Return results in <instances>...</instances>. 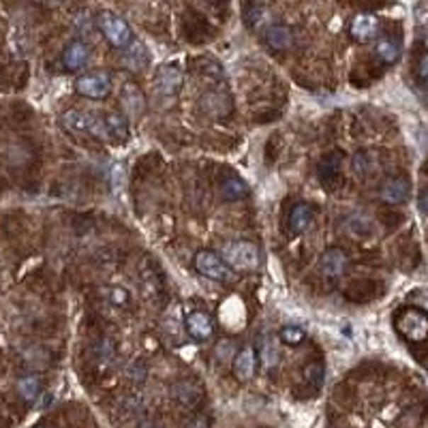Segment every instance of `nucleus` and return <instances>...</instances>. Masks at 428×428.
Wrapping results in <instances>:
<instances>
[{
    "label": "nucleus",
    "instance_id": "f257e3e1",
    "mask_svg": "<svg viewBox=\"0 0 428 428\" xmlns=\"http://www.w3.org/2000/svg\"><path fill=\"white\" fill-rule=\"evenodd\" d=\"M221 257L225 259V264L232 268V270H240V272H247V270H255L259 266V249L257 244L249 242V240H238V242H230Z\"/></svg>",
    "mask_w": 428,
    "mask_h": 428
},
{
    "label": "nucleus",
    "instance_id": "f03ea898",
    "mask_svg": "<svg viewBox=\"0 0 428 428\" xmlns=\"http://www.w3.org/2000/svg\"><path fill=\"white\" fill-rule=\"evenodd\" d=\"M96 26L98 30L103 33V37L110 41L114 47H120V50H127L131 43H133V33H131V26L116 13H110L105 11L96 18Z\"/></svg>",
    "mask_w": 428,
    "mask_h": 428
},
{
    "label": "nucleus",
    "instance_id": "7ed1b4c3",
    "mask_svg": "<svg viewBox=\"0 0 428 428\" xmlns=\"http://www.w3.org/2000/svg\"><path fill=\"white\" fill-rule=\"evenodd\" d=\"M62 125H64L69 131L90 133V135L101 137V140H110V133H107L105 118H98V116H94V114H88V112L69 110V112L62 114Z\"/></svg>",
    "mask_w": 428,
    "mask_h": 428
},
{
    "label": "nucleus",
    "instance_id": "20e7f679",
    "mask_svg": "<svg viewBox=\"0 0 428 428\" xmlns=\"http://www.w3.org/2000/svg\"><path fill=\"white\" fill-rule=\"evenodd\" d=\"M195 268L199 274L214 281H234V270L225 264V259L219 253L199 251L195 255Z\"/></svg>",
    "mask_w": 428,
    "mask_h": 428
},
{
    "label": "nucleus",
    "instance_id": "39448f33",
    "mask_svg": "<svg viewBox=\"0 0 428 428\" xmlns=\"http://www.w3.org/2000/svg\"><path fill=\"white\" fill-rule=\"evenodd\" d=\"M112 79L107 73H86L75 79V92L86 98H103L110 94Z\"/></svg>",
    "mask_w": 428,
    "mask_h": 428
},
{
    "label": "nucleus",
    "instance_id": "423d86ee",
    "mask_svg": "<svg viewBox=\"0 0 428 428\" xmlns=\"http://www.w3.org/2000/svg\"><path fill=\"white\" fill-rule=\"evenodd\" d=\"M396 328L409 341H424L428 337V317L419 310H405L396 319Z\"/></svg>",
    "mask_w": 428,
    "mask_h": 428
},
{
    "label": "nucleus",
    "instance_id": "0eeeda50",
    "mask_svg": "<svg viewBox=\"0 0 428 428\" xmlns=\"http://www.w3.org/2000/svg\"><path fill=\"white\" fill-rule=\"evenodd\" d=\"M409 193H411V184H409L407 178H400V176L388 178V180H383L381 186H379V197H381V201L392 203V205L405 203V201L409 199Z\"/></svg>",
    "mask_w": 428,
    "mask_h": 428
},
{
    "label": "nucleus",
    "instance_id": "6e6552de",
    "mask_svg": "<svg viewBox=\"0 0 428 428\" xmlns=\"http://www.w3.org/2000/svg\"><path fill=\"white\" fill-rule=\"evenodd\" d=\"M171 396L182 407L193 409V407H197L203 400V388L197 381H193V379H182V381H178V383L171 385Z\"/></svg>",
    "mask_w": 428,
    "mask_h": 428
},
{
    "label": "nucleus",
    "instance_id": "1a4fd4ad",
    "mask_svg": "<svg viewBox=\"0 0 428 428\" xmlns=\"http://www.w3.org/2000/svg\"><path fill=\"white\" fill-rule=\"evenodd\" d=\"M347 255L345 251L341 249H328L324 251V255L319 257V272L324 276H330V278H339L345 274L347 270Z\"/></svg>",
    "mask_w": 428,
    "mask_h": 428
},
{
    "label": "nucleus",
    "instance_id": "9d476101",
    "mask_svg": "<svg viewBox=\"0 0 428 428\" xmlns=\"http://www.w3.org/2000/svg\"><path fill=\"white\" fill-rule=\"evenodd\" d=\"M201 110L212 118H225L232 112V98L225 92L210 90L201 96Z\"/></svg>",
    "mask_w": 428,
    "mask_h": 428
},
{
    "label": "nucleus",
    "instance_id": "9b49d317",
    "mask_svg": "<svg viewBox=\"0 0 428 428\" xmlns=\"http://www.w3.org/2000/svg\"><path fill=\"white\" fill-rule=\"evenodd\" d=\"M184 328H186V332H188L195 341H208V339L212 337V332H214L212 319H210L205 312H201V310H195V312H191V315L184 319Z\"/></svg>",
    "mask_w": 428,
    "mask_h": 428
},
{
    "label": "nucleus",
    "instance_id": "f8f14e48",
    "mask_svg": "<svg viewBox=\"0 0 428 428\" xmlns=\"http://www.w3.org/2000/svg\"><path fill=\"white\" fill-rule=\"evenodd\" d=\"M154 84L161 94H176L182 86V71L176 64H165L159 69Z\"/></svg>",
    "mask_w": 428,
    "mask_h": 428
},
{
    "label": "nucleus",
    "instance_id": "ddd939ff",
    "mask_svg": "<svg viewBox=\"0 0 428 428\" xmlns=\"http://www.w3.org/2000/svg\"><path fill=\"white\" fill-rule=\"evenodd\" d=\"M123 105H125V112L133 118L142 116L144 110H146V96L144 92L140 90L137 84L129 81L123 86Z\"/></svg>",
    "mask_w": 428,
    "mask_h": 428
},
{
    "label": "nucleus",
    "instance_id": "4468645a",
    "mask_svg": "<svg viewBox=\"0 0 428 428\" xmlns=\"http://www.w3.org/2000/svg\"><path fill=\"white\" fill-rule=\"evenodd\" d=\"M312 223V208L308 203H295L287 214V227L291 234H304Z\"/></svg>",
    "mask_w": 428,
    "mask_h": 428
},
{
    "label": "nucleus",
    "instance_id": "2eb2a0df",
    "mask_svg": "<svg viewBox=\"0 0 428 428\" xmlns=\"http://www.w3.org/2000/svg\"><path fill=\"white\" fill-rule=\"evenodd\" d=\"M264 41L274 52H285V50H289L293 45V33H291V28H287L283 24H274V26L266 28Z\"/></svg>",
    "mask_w": 428,
    "mask_h": 428
},
{
    "label": "nucleus",
    "instance_id": "dca6fc26",
    "mask_svg": "<svg viewBox=\"0 0 428 428\" xmlns=\"http://www.w3.org/2000/svg\"><path fill=\"white\" fill-rule=\"evenodd\" d=\"M88 62V47L81 41H71L62 52V67L67 71H79Z\"/></svg>",
    "mask_w": 428,
    "mask_h": 428
},
{
    "label": "nucleus",
    "instance_id": "f3484780",
    "mask_svg": "<svg viewBox=\"0 0 428 428\" xmlns=\"http://www.w3.org/2000/svg\"><path fill=\"white\" fill-rule=\"evenodd\" d=\"M377 28H379V22L375 16L371 13H360L354 18L351 22V35L358 39V41H368L377 35Z\"/></svg>",
    "mask_w": 428,
    "mask_h": 428
},
{
    "label": "nucleus",
    "instance_id": "a211bd4d",
    "mask_svg": "<svg viewBox=\"0 0 428 428\" xmlns=\"http://www.w3.org/2000/svg\"><path fill=\"white\" fill-rule=\"evenodd\" d=\"M123 62L127 69L131 71H142L144 67H148L150 62V56H148V50L144 43L140 41H133L127 50H125V56H123Z\"/></svg>",
    "mask_w": 428,
    "mask_h": 428
},
{
    "label": "nucleus",
    "instance_id": "6ab92c4d",
    "mask_svg": "<svg viewBox=\"0 0 428 428\" xmlns=\"http://www.w3.org/2000/svg\"><path fill=\"white\" fill-rule=\"evenodd\" d=\"M255 364H257L255 362V351L251 347H247V349L238 351V356L234 360V375L240 381H249L255 375Z\"/></svg>",
    "mask_w": 428,
    "mask_h": 428
},
{
    "label": "nucleus",
    "instance_id": "aec40b11",
    "mask_svg": "<svg viewBox=\"0 0 428 428\" xmlns=\"http://www.w3.org/2000/svg\"><path fill=\"white\" fill-rule=\"evenodd\" d=\"M18 394L26 402H35L41 394V379L37 375H24L18 379Z\"/></svg>",
    "mask_w": 428,
    "mask_h": 428
},
{
    "label": "nucleus",
    "instance_id": "412c9836",
    "mask_svg": "<svg viewBox=\"0 0 428 428\" xmlns=\"http://www.w3.org/2000/svg\"><path fill=\"white\" fill-rule=\"evenodd\" d=\"M221 193H223V197L227 201H238V199H244L249 195V186L238 176H230V178L223 180Z\"/></svg>",
    "mask_w": 428,
    "mask_h": 428
},
{
    "label": "nucleus",
    "instance_id": "4be33fe9",
    "mask_svg": "<svg viewBox=\"0 0 428 428\" xmlns=\"http://www.w3.org/2000/svg\"><path fill=\"white\" fill-rule=\"evenodd\" d=\"M105 125H107V133H110V140H116V142H127L129 140V127H127L125 116L110 114V116L105 118Z\"/></svg>",
    "mask_w": 428,
    "mask_h": 428
},
{
    "label": "nucleus",
    "instance_id": "5701e85b",
    "mask_svg": "<svg viewBox=\"0 0 428 428\" xmlns=\"http://www.w3.org/2000/svg\"><path fill=\"white\" fill-rule=\"evenodd\" d=\"M347 230L358 238H366V236H371L375 232V225H373V221L368 217H364V214L354 212L351 217L347 219Z\"/></svg>",
    "mask_w": 428,
    "mask_h": 428
},
{
    "label": "nucleus",
    "instance_id": "b1692460",
    "mask_svg": "<svg viewBox=\"0 0 428 428\" xmlns=\"http://www.w3.org/2000/svg\"><path fill=\"white\" fill-rule=\"evenodd\" d=\"M259 358H261V364L270 371L278 364V343L274 337H266L261 339V349H259Z\"/></svg>",
    "mask_w": 428,
    "mask_h": 428
},
{
    "label": "nucleus",
    "instance_id": "393cba45",
    "mask_svg": "<svg viewBox=\"0 0 428 428\" xmlns=\"http://www.w3.org/2000/svg\"><path fill=\"white\" fill-rule=\"evenodd\" d=\"M242 18H244L249 28H259L268 22V11L257 3H249L242 11Z\"/></svg>",
    "mask_w": 428,
    "mask_h": 428
},
{
    "label": "nucleus",
    "instance_id": "a878e982",
    "mask_svg": "<svg viewBox=\"0 0 428 428\" xmlns=\"http://www.w3.org/2000/svg\"><path fill=\"white\" fill-rule=\"evenodd\" d=\"M377 56H379L381 62L392 64V62L398 60L400 47H398L396 41H392V39H388V37H385V39H379V41H377Z\"/></svg>",
    "mask_w": 428,
    "mask_h": 428
},
{
    "label": "nucleus",
    "instance_id": "bb28decb",
    "mask_svg": "<svg viewBox=\"0 0 428 428\" xmlns=\"http://www.w3.org/2000/svg\"><path fill=\"white\" fill-rule=\"evenodd\" d=\"M339 169H341V157L339 154L324 157V159H321V163H319V176L324 180L339 176Z\"/></svg>",
    "mask_w": 428,
    "mask_h": 428
},
{
    "label": "nucleus",
    "instance_id": "cd10ccee",
    "mask_svg": "<svg viewBox=\"0 0 428 428\" xmlns=\"http://www.w3.org/2000/svg\"><path fill=\"white\" fill-rule=\"evenodd\" d=\"M214 356H217L221 362H232V360H236V356H238V349H236V341H219L217 343V347H214Z\"/></svg>",
    "mask_w": 428,
    "mask_h": 428
},
{
    "label": "nucleus",
    "instance_id": "c85d7f7f",
    "mask_svg": "<svg viewBox=\"0 0 428 428\" xmlns=\"http://www.w3.org/2000/svg\"><path fill=\"white\" fill-rule=\"evenodd\" d=\"M324 375H326V368H324V364H319V362H310V364L304 368V379H306L310 385H315V388L321 385V381H324Z\"/></svg>",
    "mask_w": 428,
    "mask_h": 428
},
{
    "label": "nucleus",
    "instance_id": "c756f323",
    "mask_svg": "<svg viewBox=\"0 0 428 428\" xmlns=\"http://www.w3.org/2000/svg\"><path fill=\"white\" fill-rule=\"evenodd\" d=\"M351 165H354V171L358 176H366L371 169H373V159L368 157V152H356L354 159H351Z\"/></svg>",
    "mask_w": 428,
    "mask_h": 428
},
{
    "label": "nucleus",
    "instance_id": "7c9ffc66",
    "mask_svg": "<svg viewBox=\"0 0 428 428\" xmlns=\"http://www.w3.org/2000/svg\"><path fill=\"white\" fill-rule=\"evenodd\" d=\"M304 337H306V332L302 328H298V326H285L281 330V341L287 343V345H298V343L304 341Z\"/></svg>",
    "mask_w": 428,
    "mask_h": 428
},
{
    "label": "nucleus",
    "instance_id": "2f4dec72",
    "mask_svg": "<svg viewBox=\"0 0 428 428\" xmlns=\"http://www.w3.org/2000/svg\"><path fill=\"white\" fill-rule=\"evenodd\" d=\"M184 428H210V419L205 415H195L184 424Z\"/></svg>",
    "mask_w": 428,
    "mask_h": 428
},
{
    "label": "nucleus",
    "instance_id": "473e14b6",
    "mask_svg": "<svg viewBox=\"0 0 428 428\" xmlns=\"http://www.w3.org/2000/svg\"><path fill=\"white\" fill-rule=\"evenodd\" d=\"M417 77L422 79V81H428V52L419 58V62H417Z\"/></svg>",
    "mask_w": 428,
    "mask_h": 428
},
{
    "label": "nucleus",
    "instance_id": "72a5a7b5",
    "mask_svg": "<svg viewBox=\"0 0 428 428\" xmlns=\"http://www.w3.org/2000/svg\"><path fill=\"white\" fill-rule=\"evenodd\" d=\"M417 205H419V210H422L424 214H428V188H424V191L419 193V197H417Z\"/></svg>",
    "mask_w": 428,
    "mask_h": 428
},
{
    "label": "nucleus",
    "instance_id": "f704fd0d",
    "mask_svg": "<svg viewBox=\"0 0 428 428\" xmlns=\"http://www.w3.org/2000/svg\"><path fill=\"white\" fill-rule=\"evenodd\" d=\"M140 428H161L159 424H152V422H146V424H142Z\"/></svg>",
    "mask_w": 428,
    "mask_h": 428
},
{
    "label": "nucleus",
    "instance_id": "c9c22d12",
    "mask_svg": "<svg viewBox=\"0 0 428 428\" xmlns=\"http://www.w3.org/2000/svg\"><path fill=\"white\" fill-rule=\"evenodd\" d=\"M50 3H54V5H58V3H62V0H50Z\"/></svg>",
    "mask_w": 428,
    "mask_h": 428
},
{
    "label": "nucleus",
    "instance_id": "e433bc0d",
    "mask_svg": "<svg viewBox=\"0 0 428 428\" xmlns=\"http://www.w3.org/2000/svg\"><path fill=\"white\" fill-rule=\"evenodd\" d=\"M208 3H221V0H208Z\"/></svg>",
    "mask_w": 428,
    "mask_h": 428
},
{
    "label": "nucleus",
    "instance_id": "4c0bfd02",
    "mask_svg": "<svg viewBox=\"0 0 428 428\" xmlns=\"http://www.w3.org/2000/svg\"><path fill=\"white\" fill-rule=\"evenodd\" d=\"M39 428H43V426H39Z\"/></svg>",
    "mask_w": 428,
    "mask_h": 428
}]
</instances>
